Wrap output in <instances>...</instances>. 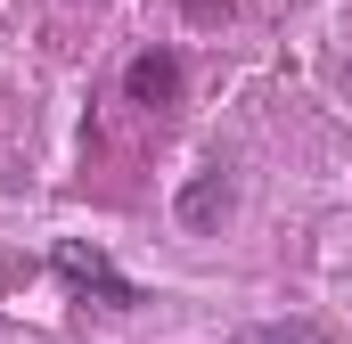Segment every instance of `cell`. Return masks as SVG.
Instances as JSON below:
<instances>
[{
  "instance_id": "obj_1",
  "label": "cell",
  "mask_w": 352,
  "mask_h": 344,
  "mask_svg": "<svg viewBox=\"0 0 352 344\" xmlns=\"http://www.w3.org/2000/svg\"><path fill=\"white\" fill-rule=\"evenodd\" d=\"M58 279H74L82 295H98L107 312H131L140 295H131V279H115V262L98 255V246H58Z\"/></svg>"
},
{
  "instance_id": "obj_2",
  "label": "cell",
  "mask_w": 352,
  "mask_h": 344,
  "mask_svg": "<svg viewBox=\"0 0 352 344\" xmlns=\"http://www.w3.org/2000/svg\"><path fill=\"white\" fill-rule=\"evenodd\" d=\"M123 83H131L140 107H173V98H180V58H173V50H140Z\"/></svg>"
},
{
  "instance_id": "obj_3",
  "label": "cell",
  "mask_w": 352,
  "mask_h": 344,
  "mask_svg": "<svg viewBox=\"0 0 352 344\" xmlns=\"http://www.w3.org/2000/svg\"><path fill=\"white\" fill-rule=\"evenodd\" d=\"M221 213H230V180L221 172H197L180 189V230H221Z\"/></svg>"
},
{
  "instance_id": "obj_4",
  "label": "cell",
  "mask_w": 352,
  "mask_h": 344,
  "mask_svg": "<svg viewBox=\"0 0 352 344\" xmlns=\"http://www.w3.org/2000/svg\"><path fill=\"white\" fill-rule=\"evenodd\" d=\"M238 344H328V336H320L311 320H270V328H246Z\"/></svg>"
}]
</instances>
